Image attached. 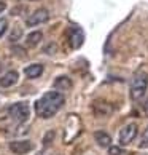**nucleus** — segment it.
<instances>
[{
	"label": "nucleus",
	"instance_id": "f257e3e1",
	"mask_svg": "<svg viewBox=\"0 0 148 155\" xmlns=\"http://www.w3.org/2000/svg\"><path fill=\"white\" fill-rule=\"evenodd\" d=\"M64 102H65V97L61 91H48L35 102V112L40 118L48 120L61 110Z\"/></svg>",
	"mask_w": 148,
	"mask_h": 155
},
{
	"label": "nucleus",
	"instance_id": "f03ea898",
	"mask_svg": "<svg viewBox=\"0 0 148 155\" xmlns=\"http://www.w3.org/2000/svg\"><path fill=\"white\" fill-rule=\"evenodd\" d=\"M148 88V74L145 71H137L134 77L131 78V87H129V96L132 101H139L143 97Z\"/></svg>",
	"mask_w": 148,
	"mask_h": 155
},
{
	"label": "nucleus",
	"instance_id": "7ed1b4c3",
	"mask_svg": "<svg viewBox=\"0 0 148 155\" xmlns=\"http://www.w3.org/2000/svg\"><path fill=\"white\" fill-rule=\"evenodd\" d=\"M30 115V107L27 102H14L8 107V117L18 123L26 122Z\"/></svg>",
	"mask_w": 148,
	"mask_h": 155
},
{
	"label": "nucleus",
	"instance_id": "20e7f679",
	"mask_svg": "<svg viewBox=\"0 0 148 155\" xmlns=\"http://www.w3.org/2000/svg\"><path fill=\"white\" fill-rule=\"evenodd\" d=\"M48 19H49V11L46 8H38V10L33 11L32 15L27 16L26 26L35 27V26H40V24H43V22H46Z\"/></svg>",
	"mask_w": 148,
	"mask_h": 155
},
{
	"label": "nucleus",
	"instance_id": "39448f33",
	"mask_svg": "<svg viewBox=\"0 0 148 155\" xmlns=\"http://www.w3.org/2000/svg\"><path fill=\"white\" fill-rule=\"evenodd\" d=\"M137 125L135 123H128L126 126H123V130L119 131V144L121 146H128L131 144L135 136H137Z\"/></svg>",
	"mask_w": 148,
	"mask_h": 155
},
{
	"label": "nucleus",
	"instance_id": "423d86ee",
	"mask_svg": "<svg viewBox=\"0 0 148 155\" xmlns=\"http://www.w3.org/2000/svg\"><path fill=\"white\" fill-rule=\"evenodd\" d=\"M91 109H93V114L97 118H105V117L112 115V112H113V106L109 104L107 101H100V99L94 101Z\"/></svg>",
	"mask_w": 148,
	"mask_h": 155
},
{
	"label": "nucleus",
	"instance_id": "0eeeda50",
	"mask_svg": "<svg viewBox=\"0 0 148 155\" xmlns=\"http://www.w3.org/2000/svg\"><path fill=\"white\" fill-rule=\"evenodd\" d=\"M8 147L14 155H24V153H29L32 150L33 144L27 139H21V141H11Z\"/></svg>",
	"mask_w": 148,
	"mask_h": 155
},
{
	"label": "nucleus",
	"instance_id": "6e6552de",
	"mask_svg": "<svg viewBox=\"0 0 148 155\" xmlns=\"http://www.w3.org/2000/svg\"><path fill=\"white\" fill-rule=\"evenodd\" d=\"M83 42H84V34L81 31V27L72 26L69 29V43H70V47L73 50H77L83 45Z\"/></svg>",
	"mask_w": 148,
	"mask_h": 155
},
{
	"label": "nucleus",
	"instance_id": "1a4fd4ad",
	"mask_svg": "<svg viewBox=\"0 0 148 155\" xmlns=\"http://www.w3.org/2000/svg\"><path fill=\"white\" fill-rule=\"evenodd\" d=\"M18 78H19V74L16 71H8L7 74H3V75L0 77V87L2 88L13 87V85H16V82H18Z\"/></svg>",
	"mask_w": 148,
	"mask_h": 155
},
{
	"label": "nucleus",
	"instance_id": "9d476101",
	"mask_svg": "<svg viewBox=\"0 0 148 155\" xmlns=\"http://www.w3.org/2000/svg\"><path fill=\"white\" fill-rule=\"evenodd\" d=\"M54 90H58V91H69L72 88V80L69 77H65V75H61L54 80Z\"/></svg>",
	"mask_w": 148,
	"mask_h": 155
},
{
	"label": "nucleus",
	"instance_id": "9b49d317",
	"mask_svg": "<svg viewBox=\"0 0 148 155\" xmlns=\"http://www.w3.org/2000/svg\"><path fill=\"white\" fill-rule=\"evenodd\" d=\"M43 74V66L42 64H30V66H27L26 69H24V75L27 77V78H37V77H40Z\"/></svg>",
	"mask_w": 148,
	"mask_h": 155
},
{
	"label": "nucleus",
	"instance_id": "f8f14e48",
	"mask_svg": "<svg viewBox=\"0 0 148 155\" xmlns=\"http://www.w3.org/2000/svg\"><path fill=\"white\" fill-rule=\"evenodd\" d=\"M94 139H96V142H97L100 147H110L112 137H110L109 133H105V131H96V133H94Z\"/></svg>",
	"mask_w": 148,
	"mask_h": 155
},
{
	"label": "nucleus",
	"instance_id": "ddd939ff",
	"mask_svg": "<svg viewBox=\"0 0 148 155\" xmlns=\"http://www.w3.org/2000/svg\"><path fill=\"white\" fill-rule=\"evenodd\" d=\"M43 40V34L40 31H33L26 37V45L27 47H37V45Z\"/></svg>",
	"mask_w": 148,
	"mask_h": 155
},
{
	"label": "nucleus",
	"instance_id": "4468645a",
	"mask_svg": "<svg viewBox=\"0 0 148 155\" xmlns=\"http://www.w3.org/2000/svg\"><path fill=\"white\" fill-rule=\"evenodd\" d=\"M21 35H22V29H21V27H13V31H11V34H10V42L16 43L21 38Z\"/></svg>",
	"mask_w": 148,
	"mask_h": 155
},
{
	"label": "nucleus",
	"instance_id": "2eb2a0df",
	"mask_svg": "<svg viewBox=\"0 0 148 155\" xmlns=\"http://www.w3.org/2000/svg\"><path fill=\"white\" fill-rule=\"evenodd\" d=\"M43 53H46V54H56V53H58V45H56L54 42L46 43L43 47Z\"/></svg>",
	"mask_w": 148,
	"mask_h": 155
},
{
	"label": "nucleus",
	"instance_id": "dca6fc26",
	"mask_svg": "<svg viewBox=\"0 0 148 155\" xmlns=\"http://www.w3.org/2000/svg\"><path fill=\"white\" fill-rule=\"evenodd\" d=\"M139 147L140 149H148V126L143 130V134H142V137H140Z\"/></svg>",
	"mask_w": 148,
	"mask_h": 155
},
{
	"label": "nucleus",
	"instance_id": "f3484780",
	"mask_svg": "<svg viewBox=\"0 0 148 155\" xmlns=\"http://www.w3.org/2000/svg\"><path fill=\"white\" fill-rule=\"evenodd\" d=\"M53 139H54V131L51 130V131H48V133L45 134V137H43V146L48 147L51 142H53Z\"/></svg>",
	"mask_w": 148,
	"mask_h": 155
},
{
	"label": "nucleus",
	"instance_id": "a211bd4d",
	"mask_svg": "<svg viewBox=\"0 0 148 155\" xmlns=\"http://www.w3.org/2000/svg\"><path fill=\"white\" fill-rule=\"evenodd\" d=\"M123 153H124V150L118 146H110L109 147V155H123Z\"/></svg>",
	"mask_w": 148,
	"mask_h": 155
},
{
	"label": "nucleus",
	"instance_id": "6ab92c4d",
	"mask_svg": "<svg viewBox=\"0 0 148 155\" xmlns=\"http://www.w3.org/2000/svg\"><path fill=\"white\" fill-rule=\"evenodd\" d=\"M8 29V21L5 18H0V37H3V34Z\"/></svg>",
	"mask_w": 148,
	"mask_h": 155
},
{
	"label": "nucleus",
	"instance_id": "aec40b11",
	"mask_svg": "<svg viewBox=\"0 0 148 155\" xmlns=\"http://www.w3.org/2000/svg\"><path fill=\"white\" fill-rule=\"evenodd\" d=\"M142 109H143V114H145V115L148 117V99L143 102V104H142Z\"/></svg>",
	"mask_w": 148,
	"mask_h": 155
},
{
	"label": "nucleus",
	"instance_id": "412c9836",
	"mask_svg": "<svg viewBox=\"0 0 148 155\" xmlns=\"http://www.w3.org/2000/svg\"><path fill=\"white\" fill-rule=\"evenodd\" d=\"M5 8H7V3H5V2H0V15L5 11Z\"/></svg>",
	"mask_w": 148,
	"mask_h": 155
},
{
	"label": "nucleus",
	"instance_id": "4be33fe9",
	"mask_svg": "<svg viewBox=\"0 0 148 155\" xmlns=\"http://www.w3.org/2000/svg\"><path fill=\"white\" fill-rule=\"evenodd\" d=\"M18 2H37V0H18Z\"/></svg>",
	"mask_w": 148,
	"mask_h": 155
},
{
	"label": "nucleus",
	"instance_id": "5701e85b",
	"mask_svg": "<svg viewBox=\"0 0 148 155\" xmlns=\"http://www.w3.org/2000/svg\"><path fill=\"white\" fill-rule=\"evenodd\" d=\"M0 71H2V64H0Z\"/></svg>",
	"mask_w": 148,
	"mask_h": 155
}]
</instances>
